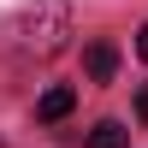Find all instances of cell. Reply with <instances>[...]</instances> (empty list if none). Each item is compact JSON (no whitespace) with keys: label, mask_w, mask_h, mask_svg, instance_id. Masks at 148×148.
<instances>
[{"label":"cell","mask_w":148,"mask_h":148,"mask_svg":"<svg viewBox=\"0 0 148 148\" xmlns=\"http://www.w3.org/2000/svg\"><path fill=\"white\" fill-rule=\"evenodd\" d=\"M71 107H77V95H71L65 83H53V89H47L42 101H36V119H42V125H59V119H65Z\"/></svg>","instance_id":"1"},{"label":"cell","mask_w":148,"mask_h":148,"mask_svg":"<svg viewBox=\"0 0 148 148\" xmlns=\"http://www.w3.org/2000/svg\"><path fill=\"white\" fill-rule=\"evenodd\" d=\"M83 65H89V77H95V83H107V77L119 71V47H113V42H95L89 53H83Z\"/></svg>","instance_id":"2"},{"label":"cell","mask_w":148,"mask_h":148,"mask_svg":"<svg viewBox=\"0 0 148 148\" xmlns=\"http://www.w3.org/2000/svg\"><path fill=\"white\" fill-rule=\"evenodd\" d=\"M89 148H125V125H113V119H101V125L89 130Z\"/></svg>","instance_id":"3"},{"label":"cell","mask_w":148,"mask_h":148,"mask_svg":"<svg viewBox=\"0 0 148 148\" xmlns=\"http://www.w3.org/2000/svg\"><path fill=\"white\" fill-rule=\"evenodd\" d=\"M136 119H142V125H148V83H142V89H136Z\"/></svg>","instance_id":"4"},{"label":"cell","mask_w":148,"mask_h":148,"mask_svg":"<svg viewBox=\"0 0 148 148\" xmlns=\"http://www.w3.org/2000/svg\"><path fill=\"white\" fill-rule=\"evenodd\" d=\"M136 53L148 59V24H142V30H136Z\"/></svg>","instance_id":"5"}]
</instances>
